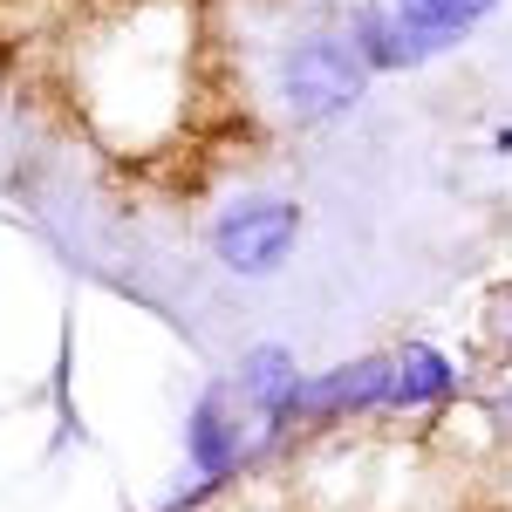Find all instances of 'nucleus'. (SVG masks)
<instances>
[{
	"mask_svg": "<svg viewBox=\"0 0 512 512\" xmlns=\"http://www.w3.org/2000/svg\"><path fill=\"white\" fill-rule=\"evenodd\" d=\"M362 82H369V69H362L355 41L315 35L280 55V103H287V117H301V123H328L342 110H355Z\"/></svg>",
	"mask_w": 512,
	"mask_h": 512,
	"instance_id": "1",
	"label": "nucleus"
},
{
	"mask_svg": "<svg viewBox=\"0 0 512 512\" xmlns=\"http://www.w3.org/2000/svg\"><path fill=\"white\" fill-rule=\"evenodd\" d=\"M185 451H192V465L205 472V485H226L239 472V458H246V410H239L233 390L198 396L192 424H185Z\"/></svg>",
	"mask_w": 512,
	"mask_h": 512,
	"instance_id": "6",
	"label": "nucleus"
},
{
	"mask_svg": "<svg viewBox=\"0 0 512 512\" xmlns=\"http://www.w3.org/2000/svg\"><path fill=\"white\" fill-rule=\"evenodd\" d=\"M396 7H410L417 21H431V28H444V35L465 41V28H472V21H485L499 0H396Z\"/></svg>",
	"mask_w": 512,
	"mask_h": 512,
	"instance_id": "8",
	"label": "nucleus"
},
{
	"mask_svg": "<svg viewBox=\"0 0 512 512\" xmlns=\"http://www.w3.org/2000/svg\"><path fill=\"white\" fill-rule=\"evenodd\" d=\"M294 239H301V205L294 198H239V205H226L219 212V226H212V253H219V267L226 274H274L280 260L294 253Z\"/></svg>",
	"mask_w": 512,
	"mask_h": 512,
	"instance_id": "2",
	"label": "nucleus"
},
{
	"mask_svg": "<svg viewBox=\"0 0 512 512\" xmlns=\"http://www.w3.org/2000/svg\"><path fill=\"white\" fill-rule=\"evenodd\" d=\"M390 383H396L390 355H355V362H342V369L301 383L294 424H301V417H308V424H335V417H355V410H376V403H390Z\"/></svg>",
	"mask_w": 512,
	"mask_h": 512,
	"instance_id": "3",
	"label": "nucleus"
},
{
	"mask_svg": "<svg viewBox=\"0 0 512 512\" xmlns=\"http://www.w3.org/2000/svg\"><path fill=\"white\" fill-rule=\"evenodd\" d=\"M451 41L458 35L417 21L410 7H362V21H355V55H362V69H417V62L444 55Z\"/></svg>",
	"mask_w": 512,
	"mask_h": 512,
	"instance_id": "4",
	"label": "nucleus"
},
{
	"mask_svg": "<svg viewBox=\"0 0 512 512\" xmlns=\"http://www.w3.org/2000/svg\"><path fill=\"white\" fill-rule=\"evenodd\" d=\"M451 390H458V369H451V362H444L437 349H424V342H410V349L396 355L390 403H403V410H417V403H444Z\"/></svg>",
	"mask_w": 512,
	"mask_h": 512,
	"instance_id": "7",
	"label": "nucleus"
},
{
	"mask_svg": "<svg viewBox=\"0 0 512 512\" xmlns=\"http://www.w3.org/2000/svg\"><path fill=\"white\" fill-rule=\"evenodd\" d=\"M233 396L239 410H253L267 437H280L294 424V396H301V376H294V349H280V342H260V349L239 355V376H233Z\"/></svg>",
	"mask_w": 512,
	"mask_h": 512,
	"instance_id": "5",
	"label": "nucleus"
}]
</instances>
